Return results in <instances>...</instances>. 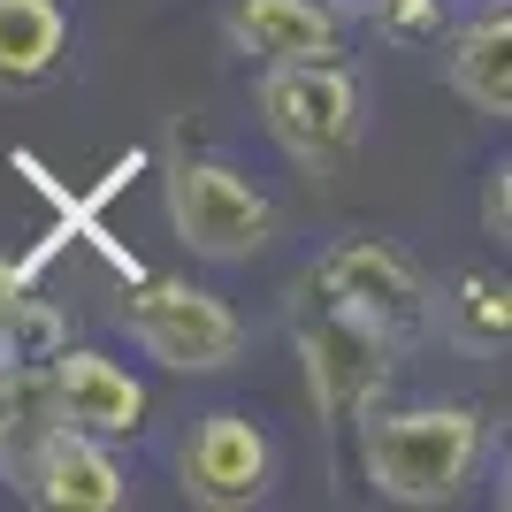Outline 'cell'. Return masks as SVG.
<instances>
[{
  "mask_svg": "<svg viewBox=\"0 0 512 512\" xmlns=\"http://www.w3.org/2000/svg\"><path fill=\"white\" fill-rule=\"evenodd\" d=\"M482 459V413L467 406H413L375 413L360 436V467L390 505H444Z\"/></svg>",
  "mask_w": 512,
  "mask_h": 512,
  "instance_id": "cell-1",
  "label": "cell"
},
{
  "mask_svg": "<svg viewBox=\"0 0 512 512\" xmlns=\"http://www.w3.org/2000/svg\"><path fill=\"white\" fill-rule=\"evenodd\" d=\"M260 115L276 146L306 169H337L360 138V92L337 62H276L260 77Z\"/></svg>",
  "mask_w": 512,
  "mask_h": 512,
  "instance_id": "cell-2",
  "label": "cell"
},
{
  "mask_svg": "<svg viewBox=\"0 0 512 512\" xmlns=\"http://www.w3.org/2000/svg\"><path fill=\"white\" fill-rule=\"evenodd\" d=\"M169 222L199 260H253L276 237V207L222 161H176L169 169Z\"/></svg>",
  "mask_w": 512,
  "mask_h": 512,
  "instance_id": "cell-3",
  "label": "cell"
},
{
  "mask_svg": "<svg viewBox=\"0 0 512 512\" xmlns=\"http://www.w3.org/2000/svg\"><path fill=\"white\" fill-rule=\"evenodd\" d=\"M130 337L146 344V360L176 367V375H214L245 352V329L214 291H192V283H138L123 306Z\"/></svg>",
  "mask_w": 512,
  "mask_h": 512,
  "instance_id": "cell-4",
  "label": "cell"
},
{
  "mask_svg": "<svg viewBox=\"0 0 512 512\" xmlns=\"http://www.w3.org/2000/svg\"><path fill=\"white\" fill-rule=\"evenodd\" d=\"M299 352H306V390H314L321 421H360L390 375V329H375L367 314H352L337 299H321V314L299 329Z\"/></svg>",
  "mask_w": 512,
  "mask_h": 512,
  "instance_id": "cell-5",
  "label": "cell"
},
{
  "mask_svg": "<svg viewBox=\"0 0 512 512\" xmlns=\"http://www.w3.org/2000/svg\"><path fill=\"white\" fill-rule=\"evenodd\" d=\"M268 474H276V451L245 413H207V421L184 436V497L214 512L260 505L268 497Z\"/></svg>",
  "mask_w": 512,
  "mask_h": 512,
  "instance_id": "cell-6",
  "label": "cell"
},
{
  "mask_svg": "<svg viewBox=\"0 0 512 512\" xmlns=\"http://www.w3.org/2000/svg\"><path fill=\"white\" fill-rule=\"evenodd\" d=\"M321 299L352 306V314H367L375 329H390V337H398V329H413V321H421V276H413L390 245L352 237V245H337V253L321 260Z\"/></svg>",
  "mask_w": 512,
  "mask_h": 512,
  "instance_id": "cell-7",
  "label": "cell"
},
{
  "mask_svg": "<svg viewBox=\"0 0 512 512\" xmlns=\"http://www.w3.org/2000/svg\"><path fill=\"white\" fill-rule=\"evenodd\" d=\"M54 398H62V421L85 428V436H138L146 428V390L130 383L107 352H54Z\"/></svg>",
  "mask_w": 512,
  "mask_h": 512,
  "instance_id": "cell-8",
  "label": "cell"
},
{
  "mask_svg": "<svg viewBox=\"0 0 512 512\" xmlns=\"http://www.w3.org/2000/svg\"><path fill=\"white\" fill-rule=\"evenodd\" d=\"M230 39L253 62H337V8L329 0H237Z\"/></svg>",
  "mask_w": 512,
  "mask_h": 512,
  "instance_id": "cell-9",
  "label": "cell"
},
{
  "mask_svg": "<svg viewBox=\"0 0 512 512\" xmlns=\"http://www.w3.org/2000/svg\"><path fill=\"white\" fill-rule=\"evenodd\" d=\"M62 398H54V367L46 360H8L0 367V474L31 490V467L39 451L62 436Z\"/></svg>",
  "mask_w": 512,
  "mask_h": 512,
  "instance_id": "cell-10",
  "label": "cell"
},
{
  "mask_svg": "<svg viewBox=\"0 0 512 512\" xmlns=\"http://www.w3.org/2000/svg\"><path fill=\"white\" fill-rule=\"evenodd\" d=\"M39 505L54 512H115L123 505V467L100 451V436H85V428H62L54 444L39 451V467H31V490Z\"/></svg>",
  "mask_w": 512,
  "mask_h": 512,
  "instance_id": "cell-11",
  "label": "cell"
},
{
  "mask_svg": "<svg viewBox=\"0 0 512 512\" xmlns=\"http://www.w3.org/2000/svg\"><path fill=\"white\" fill-rule=\"evenodd\" d=\"M451 92L482 115H512V16L490 8L451 39Z\"/></svg>",
  "mask_w": 512,
  "mask_h": 512,
  "instance_id": "cell-12",
  "label": "cell"
},
{
  "mask_svg": "<svg viewBox=\"0 0 512 512\" xmlns=\"http://www.w3.org/2000/svg\"><path fill=\"white\" fill-rule=\"evenodd\" d=\"M69 46V16L62 0H0V85L23 92L62 69Z\"/></svg>",
  "mask_w": 512,
  "mask_h": 512,
  "instance_id": "cell-13",
  "label": "cell"
},
{
  "mask_svg": "<svg viewBox=\"0 0 512 512\" xmlns=\"http://www.w3.org/2000/svg\"><path fill=\"white\" fill-rule=\"evenodd\" d=\"M451 321H459V337L467 344H505V329H512V306H505V283H490V276H459V299H451Z\"/></svg>",
  "mask_w": 512,
  "mask_h": 512,
  "instance_id": "cell-14",
  "label": "cell"
},
{
  "mask_svg": "<svg viewBox=\"0 0 512 512\" xmlns=\"http://www.w3.org/2000/svg\"><path fill=\"white\" fill-rule=\"evenodd\" d=\"M482 222H490V237H505V222H512V169L490 176V192H482Z\"/></svg>",
  "mask_w": 512,
  "mask_h": 512,
  "instance_id": "cell-15",
  "label": "cell"
},
{
  "mask_svg": "<svg viewBox=\"0 0 512 512\" xmlns=\"http://www.w3.org/2000/svg\"><path fill=\"white\" fill-rule=\"evenodd\" d=\"M16 306H23V268H8V260H0V337H8Z\"/></svg>",
  "mask_w": 512,
  "mask_h": 512,
  "instance_id": "cell-16",
  "label": "cell"
},
{
  "mask_svg": "<svg viewBox=\"0 0 512 512\" xmlns=\"http://www.w3.org/2000/svg\"><path fill=\"white\" fill-rule=\"evenodd\" d=\"M352 8H375V0H352Z\"/></svg>",
  "mask_w": 512,
  "mask_h": 512,
  "instance_id": "cell-17",
  "label": "cell"
}]
</instances>
